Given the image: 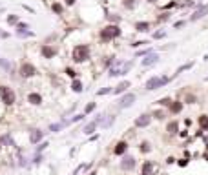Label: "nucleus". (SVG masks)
I'll use <instances>...</instances> for the list:
<instances>
[{"label": "nucleus", "instance_id": "20", "mask_svg": "<svg viewBox=\"0 0 208 175\" xmlns=\"http://www.w3.org/2000/svg\"><path fill=\"white\" fill-rule=\"evenodd\" d=\"M177 129H179L177 120H172V122H168V126H166V131H168V133H175Z\"/></svg>", "mask_w": 208, "mask_h": 175}, {"label": "nucleus", "instance_id": "13", "mask_svg": "<svg viewBox=\"0 0 208 175\" xmlns=\"http://www.w3.org/2000/svg\"><path fill=\"white\" fill-rule=\"evenodd\" d=\"M42 137H44V131L37 128V129H33L31 133H29V142H31V144H37V142L42 140Z\"/></svg>", "mask_w": 208, "mask_h": 175}, {"label": "nucleus", "instance_id": "9", "mask_svg": "<svg viewBox=\"0 0 208 175\" xmlns=\"http://www.w3.org/2000/svg\"><path fill=\"white\" fill-rule=\"evenodd\" d=\"M131 86V82L130 80H122V82H119L115 88H113V95H124V93H128V88Z\"/></svg>", "mask_w": 208, "mask_h": 175}, {"label": "nucleus", "instance_id": "5", "mask_svg": "<svg viewBox=\"0 0 208 175\" xmlns=\"http://www.w3.org/2000/svg\"><path fill=\"white\" fill-rule=\"evenodd\" d=\"M18 75L22 77V79H31V77L37 75V68L31 62H22L18 66Z\"/></svg>", "mask_w": 208, "mask_h": 175}, {"label": "nucleus", "instance_id": "30", "mask_svg": "<svg viewBox=\"0 0 208 175\" xmlns=\"http://www.w3.org/2000/svg\"><path fill=\"white\" fill-rule=\"evenodd\" d=\"M0 68H4L6 71H11V66H9V62L6 59H0Z\"/></svg>", "mask_w": 208, "mask_h": 175}, {"label": "nucleus", "instance_id": "11", "mask_svg": "<svg viewBox=\"0 0 208 175\" xmlns=\"http://www.w3.org/2000/svg\"><path fill=\"white\" fill-rule=\"evenodd\" d=\"M157 62H159L157 53H150V55H146V59H142V66H144V68H151V66H155Z\"/></svg>", "mask_w": 208, "mask_h": 175}, {"label": "nucleus", "instance_id": "46", "mask_svg": "<svg viewBox=\"0 0 208 175\" xmlns=\"http://www.w3.org/2000/svg\"><path fill=\"white\" fill-rule=\"evenodd\" d=\"M148 2H155V0H148Z\"/></svg>", "mask_w": 208, "mask_h": 175}, {"label": "nucleus", "instance_id": "33", "mask_svg": "<svg viewBox=\"0 0 208 175\" xmlns=\"http://www.w3.org/2000/svg\"><path fill=\"white\" fill-rule=\"evenodd\" d=\"M7 22H9V24H18V17L9 15V17H7Z\"/></svg>", "mask_w": 208, "mask_h": 175}, {"label": "nucleus", "instance_id": "15", "mask_svg": "<svg viewBox=\"0 0 208 175\" xmlns=\"http://www.w3.org/2000/svg\"><path fill=\"white\" fill-rule=\"evenodd\" d=\"M126 150H128V144H126V142L124 140H120V142H117V144H115V155H124V153H126Z\"/></svg>", "mask_w": 208, "mask_h": 175}, {"label": "nucleus", "instance_id": "38", "mask_svg": "<svg viewBox=\"0 0 208 175\" xmlns=\"http://www.w3.org/2000/svg\"><path fill=\"white\" fill-rule=\"evenodd\" d=\"M48 146V142H40L38 144V148H37V153H40V151H44V148Z\"/></svg>", "mask_w": 208, "mask_h": 175}, {"label": "nucleus", "instance_id": "31", "mask_svg": "<svg viewBox=\"0 0 208 175\" xmlns=\"http://www.w3.org/2000/svg\"><path fill=\"white\" fill-rule=\"evenodd\" d=\"M17 37H20V38H28V37H33V31H22V33H17Z\"/></svg>", "mask_w": 208, "mask_h": 175}, {"label": "nucleus", "instance_id": "32", "mask_svg": "<svg viewBox=\"0 0 208 175\" xmlns=\"http://www.w3.org/2000/svg\"><path fill=\"white\" fill-rule=\"evenodd\" d=\"M66 75L71 77V79H77V71H75L73 68H66Z\"/></svg>", "mask_w": 208, "mask_h": 175}, {"label": "nucleus", "instance_id": "39", "mask_svg": "<svg viewBox=\"0 0 208 175\" xmlns=\"http://www.w3.org/2000/svg\"><path fill=\"white\" fill-rule=\"evenodd\" d=\"M164 35H166L164 31H157V33H153V38H162Z\"/></svg>", "mask_w": 208, "mask_h": 175}, {"label": "nucleus", "instance_id": "25", "mask_svg": "<svg viewBox=\"0 0 208 175\" xmlns=\"http://www.w3.org/2000/svg\"><path fill=\"white\" fill-rule=\"evenodd\" d=\"M22 31H29V26L26 22H18L17 24V33H22Z\"/></svg>", "mask_w": 208, "mask_h": 175}, {"label": "nucleus", "instance_id": "14", "mask_svg": "<svg viewBox=\"0 0 208 175\" xmlns=\"http://www.w3.org/2000/svg\"><path fill=\"white\" fill-rule=\"evenodd\" d=\"M28 102L33 104V106H40V104H42V95H40V93H35V91H31V93L28 95Z\"/></svg>", "mask_w": 208, "mask_h": 175}, {"label": "nucleus", "instance_id": "23", "mask_svg": "<svg viewBox=\"0 0 208 175\" xmlns=\"http://www.w3.org/2000/svg\"><path fill=\"white\" fill-rule=\"evenodd\" d=\"M51 9H53V13H55V15H62V11H64V7H62L59 2H55V4L51 6Z\"/></svg>", "mask_w": 208, "mask_h": 175}, {"label": "nucleus", "instance_id": "10", "mask_svg": "<svg viewBox=\"0 0 208 175\" xmlns=\"http://www.w3.org/2000/svg\"><path fill=\"white\" fill-rule=\"evenodd\" d=\"M206 15H208V6H201V7H197V9L194 11V15L190 17V20H192V22L201 20V18H204Z\"/></svg>", "mask_w": 208, "mask_h": 175}, {"label": "nucleus", "instance_id": "35", "mask_svg": "<svg viewBox=\"0 0 208 175\" xmlns=\"http://www.w3.org/2000/svg\"><path fill=\"white\" fill-rule=\"evenodd\" d=\"M150 53H153V51H151V48H148V49H142V51H139V53H137V57H142V55H150Z\"/></svg>", "mask_w": 208, "mask_h": 175}, {"label": "nucleus", "instance_id": "18", "mask_svg": "<svg viewBox=\"0 0 208 175\" xmlns=\"http://www.w3.org/2000/svg\"><path fill=\"white\" fill-rule=\"evenodd\" d=\"M170 111H172V113H181V111H183V102H181V101L172 102V104H170Z\"/></svg>", "mask_w": 208, "mask_h": 175}, {"label": "nucleus", "instance_id": "2", "mask_svg": "<svg viewBox=\"0 0 208 175\" xmlns=\"http://www.w3.org/2000/svg\"><path fill=\"white\" fill-rule=\"evenodd\" d=\"M170 80L172 79H170V77H166V75H155V77H150V79L146 80L144 88H146L148 91H155V90H159V88L166 86Z\"/></svg>", "mask_w": 208, "mask_h": 175}, {"label": "nucleus", "instance_id": "37", "mask_svg": "<svg viewBox=\"0 0 208 175\" xmlns=\"http://www.w3.org/2000/svg\"><path fill=\"white\" fill-rule=\"evenodd\" d=\"M197 101V98H195V95H188V97H186V102H188V104H194Z\"/></svg>", "mask_w": 208, "mask_h": 175}, {"label": "nucleus", "instance_id": "7", "mask_svg": "<svg viewBox=\"0 0 208 175\" xmlns=\"http://www.w3.org/2000/svg\"><path fill=\"white\" fill-rule=\"evenodd\" d=\"M150 122H151V115H150V113H142V115H139V117L135 119L133 126H135V128H148Z\"/></svg>", "mask_w": 208, "mask_h": 175}, {"label": "nucleus", "instance_id": "22", "mask_svg": "<svg viewBox=\"0 0 208 175\" xmlns=\"http://www.w3.org/2000/svg\"><path fill=\"white\" fill-rule=\"evenodd\" d=\"M194 68V62H186V64H183V66H179V68H177V71H175V73H183V71H186V69H192Z\"/></svg>", "mask_w": 208, "mask_h": 175}, {"label": "nucleus", "instance_id": "3", "mask_svg": "<svg viewBox=\"0 0 208 175\" xmlns=\"http://www.w3.org/2000/svg\"><path fill=\"white\" fill-rule=\"evenodd\" d=\"M0 101H2L6 106L15 104V101H17V93H15L13 88H9V86H0Z\"/></svg>", "mask_w": 208, "mask_h": 175}, {"label": "nucleus", "instance_id": "4", "mask_svg": "<svg viewBox=\"0 0 208 175\" xmlns=\"http://www.w3.org/2000/svg\"><path fill=\"white\" fill-rule=\"evenodd\" d=\"M117 37H120V27H119V26H115V24L104 26V27L101 29V38H102L104 42L113 40V38H117Z\"/></svg>", "mask_w": 208, "mask_h": 175}, {"label": "nucleus", "instance_id": "1", "mask_svg": "<svg viewBox=\"0 0 208 175\" xmlns=\"http://www.w3.org/2000/svg\"><path fill=\"white\" fill-rule=\"evenodd\" d=\"M90 55H91L90 46H88V44H79V46H75L73 51H71V60L75 64H82V62H86L90 59Z\"/></svg>", "mask_w": 208, "mask_h": 175}, {"label": "nucleus", "instance_id": "44", "mask_svg": "<svg viewBox=\"0 0 208 175\" xmlns=\"http://www.w3.org/2000/svg\"><path fill=\"white\" fill-rule=\"evenodd\" d=\"M75 2H77V0H66V4H68V6H73Z\"/></svg>", "mask_w": 208, "mask_h": 175}, {"label": "nucleus", "instance_id": "24", "mask_svg": "<svg viewBox=\"0 0 208 175\" xmlns=\"http://www.w3.org/2000/svg\"><path fill=\"white\" fill-rule=\"evenodd\" d=\"M157 104H159V106H166V108H170V104H172V98H170V97L159 98V101H157Z\"/></svg>", "mask_w": 208, "mask_h": 175}, {"label": "nucleus", "instance_id": "45", "mask_svg": "<svg viewBox=\"0 0 208 175\" xmlns=\"http://www.w3.org/2000/svg\"><path fill=\"white\" fill-rule=\"evenodd\" d=\"M0 148H2V139H0Z\"/></svg>", "mask_w": 208, "mask_h": 175}, {"label": "nucleus", "instance_id": "6", "mask_svg": "<svg viewBox=\"0 0 208 175\" xmlns=\"http://www.w3.org/2000/svg\"><path fill=\"white\" fill-rule=\"evenodd\" d=\"M135 93H124L122 97L119 98V102H117V108L119 109H128L130 106H133V102H135Z\"/></svg>", "mask_w": 208, "mask_h": 175}, {"label": "nucleus", "instance_id": "27", "mask_svg": "<svg viewBox=\"0 0 208 175\" xmlns=\"http://www.w3.org/2000/svg\"><path fill=\"white\" fill-rule=\"evenodd\" d=\"M113 120H115V117H113V115H109V117H108V120H102L101 124H102V128H109V126L113 124Z\"/></svg>", "mask_w": 208, "mask_h": 175}, {"label": "nucleus", "instance_id": "34", "mask_svg": "<svg viewBox=\"0 0 208 175\" xmlns=\"http://www.w3.org/2000/svg\"><path fill=\"white\" fill-rule=\"evenodd\" d=\"M144 44H148V42L146 40H137V42L131 44V48H141V46H144Z\"/></svg>", "mask_w": 208, "mask_h": 175}, {"label": "nucleus", "instance_id": "36", "mask_svg": "<svg viewBox=\"0 0 208 175\" xmlns=\"http://www.w3.org/2000/svg\"><path fill=\"white\" fill-rule=\"evenodd\" d=\"M124 6H126L128 9H131V7L135 6V0H124Z\"/></svg>", "mask_w": 208, "mask_h": 175}, {"label": "nucleus", "instance_id": "42", "mask_svg": "<svg viewBox=\"0 0 208 175\" xmlns=\"http://www.w3.org/2000/svg\"><path fill=\"white\" fill-rule=\"evenodd\" d=\"M141 150H142V151H146V150L150 151V144H148V142H142V144H141Z\"/></svg>", "mask_w": 208, "mask_h": 175}, {"label": "nucleus", "instance_id": "41", "mask_svg": "<svg viewBox=\"0 0 208 175\" xmlns=\"http://www.w3.org/2000/svg\"><path fill=\"white\" fill-rule=\"evenodd\" d=\"M184 24H186V22H183V20H181V22H175V24H173V27H175V29H181Z\"/></svg>", "mask_w": 208, "mask_h": 175}, {"label": "nucleus", "instance_id": "26", "mask_svg": "<svg viewBox=\"0 0 208 175\" xmlns=\"http://www.w3.org/2000/svg\"><path fill=\"white\" fill-rule=\"evenodd\" d=\"M151 162H144V166H142V175H150L151 173Z\"/></svg>", "mask_w": 208, "mask_h": 175}, {"label": "nucleus", "instance_id": "8", "mask_svg": "<svg viewBox=\"0 0 208 175\" xmlns=\"http://www.w3.org/2000/svg\"><path fill=\"white\" fill-rule=\"evenodd\" d=\"M135 168V159L131 157V155H124L122 161H120V170H124V171H131Z\"/></svg>", "mask_w": 208, "mask_h": 175}, {"label": "nucleus", "instance_id": "21", "mask_svg": "<svg viewBox=\"0 0 208 175\" xmlns=\"http://www.w3.org/2000/svg\"><path fill=\"white\" fill-rule=\"evenodd\" d=\"M199 126L201 129H208V115H199Z\"/></svg>", "mask_w": 208, "mask_h": 175}, {"label": "nucleus", "instance_id": "12", "mask_svg": "<svg viewBox=\"0 0 208 175\" xmlns=\"http://www.w3.org/2000/svg\"><path fill=\"white\" fill-rule=\"evenodd\" d=\"M40 53H42V57L44 59H53L55 55H57V48H53V46H42V49H40Z\"/></svg>", "mask_w": 208, "mask_h": 175}, {"label": "nucleus", "instance_id": "43", "mask_svg": "<svg viewBox=\"0 0 208 175\" xmlns=\"http://www.w3.org/2000/svg\"><path fill=\"white\" fill-rule=\"evenodd\" d=\"M153 115H155L157 119H162V117H164V113H162V111H155V113H153Z\"/></svg>", "mask_w": 208, "mask_h": 175}, {"label": "nucleus", "instance_id": "28", "mask_svg": "<svg viewBox=\"0 0 208 175\" xmlns=\"http://www.w3.org/2000/svg\"><path fill=\"white\" fill-rule=\"evenodd\" d=\"M108 93H113V88H102V90H99L97 95L102 97V95H108Z\"/></svg>", "mask_w": 208, "mask_h": 175}, {"label": "nucleus", "instance_id": "29", "mask_svg": "<svg viewBox=\"0 0 208 175\" xmlns=\"http://www.w3.org/2000/svg\"><path fill=\"white\" fill-rule=\"evenodd\" d=\"M95 108H97V104H95V102H90V104L86 106V109H84V115H86V113H91V111H95Z\"/></svg>", "mask_w": 208, "mask_h": 175}, {"label": "nucleus", "instance_id": "40", "mask_svg": "<svg viewBox=\"0 0 208 175\" xmlns=\"http://www.w3.org/2000/svg\"><path fill=\"white\" fill-rule=\"evenodd\" d=\"M82 119H84V115H75V117L70 120V122H79V120H82Z\"/></svg>", "mask_w": 208, "mask_h": 175}, {"label": "nucleus", "instance_id": "17", "mask_svg": "<svg viewBox=\"0 0 208 175\" xmlns=\"http://www.w3.org/2000/svg\"><path fill=\"white\" fill-rule=\"evenodd\" d=\"M135 31H139V33H148V31H150V22H135Z\"/></svg>", "mask_w": 208, "mask_h": 175}, {"label": "nucleus", "instance_id": "16", "mask_svg": "<svg viewBox=\"0 0 208 175\" xmlns=\"http://www.w3.org/2000/svg\"><path fill=\"white\" fill-rule=\"evenodd\" d=\"M97 126H99V120L95 119V120H91V122H88V124L84 126V129H82V131H84L86 135H91L93 131H95V128H97Z\"/></svg>", "mask_w": 208, "mask_h": 175}, {"label": "nucleus", "instance_id": "19", "mask_svg": "<svg viewBox=\"0 0 208 175\" xmlns=\"http://www.w3.org/2000/svg\"><path fill=\"white\" fill-rule=\"evenodd\" d=\"M71 90L75 91V93H82V82L79 80V79H73V82H71Z\"/></svg>", "mask_w": 208, "mask_h": 175}]
</instances>
